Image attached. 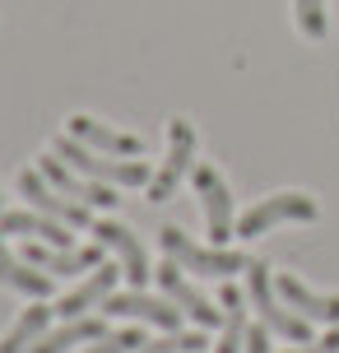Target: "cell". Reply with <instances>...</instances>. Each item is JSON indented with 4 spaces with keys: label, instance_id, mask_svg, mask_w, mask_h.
Listing matches in <instances>:
<instances>
[{
    "label": "cell",
    "instance_id": "obj_1",
    "mask_svg": "<svg viewBox=\"0 0 339 353\" xmlns=\"http://www.w3.org/2000/svg\"><path fill=\"white\" fill-rule=\"evenodd\" d=\"M247 307L260 316L269 335L288 339V344H307L311 339V321H302L284 298H279V288H274V274H269V265L251 261L247 265Z\"/></svg>",
    "mask_w": 339,
    "mask_h": 353
},
{
    "label": "cell",
    "instance_id": "obj_2",
    "mask_svg": "<svg viewBox=\"0 0 339 353\" xmlns=\"http://www.w3.org/2000/svg\"><path fill=\"white\" fill-rule=\"evenodd\" d=\"M52 154L65 159L74 172L93 176V181H107V186H149V168L140 159H112V154H98L89 144H79L74 135H61L52 140Z\"/></svg>",
    "mask_w": 339,
    "mask_h": 353
},
{
    "label": "cell",
    "instance_id": "obj_3",
    "mask_svg": "<svg viewBox=\"0 0 339 353\" xmlns=\"http://www.w3.org/2000/svg\"><path fill=\"white\" fill-rule=\"evenodd\" d=\"M158 247L167 261H177L181 270H196V274H209V279H228V274H237V270H247V256L232 247H200V242H191L181 228H167L158 232Z\"/></svg>",
    "mask_w": 339,
    "mask_h": 353
},
{
    "label": "cell",
    "instance_id": "obj_4",
    "mask_svg": "<svg viewBox=\"0 0 339 353\" xmlns=\"http://www.w3.org/2000/svg\"><path fill=\"white\" fill-rule=\"evenodd\" d=\"M321 219V205L302 191H279L265 195L256 210H247L237 219V237H260L269 228H284V223H316Z\"/></svg>",
    "mask_w": 339,
    "mask_h": 353
},
{
    "label": "cell",
    "instance_id": "obj_5",
    "mask_svg": "<svg viewBox=\"0 0 339 353\" xmlns=\"http://www.w3.org/2000/svg\"><path fill=\"white\" fill-rule=\"evenodd\" d=\"M186 172H196V125L191 121H172L167 125V159L154 176H149V200L163 205V200H172L177 186L186 181Z\"/></svg>",
    "mask_w": 339,
    "mask_h": 353
},
{
    "label": "cell",
    "instance_id": "obj_6",
    "mask_svg": "<svg viewBox=\"0 0 339 353\" xmlns=\"http://www.w3.org/2000/svg\"><path fill=\"white\" fill-rule=\"evenodd\" d=\"M191 181H196V195H200V205H205V228H209L205 237L214 247H228L232 237H237V219H232V191H228V181H223V172L209 168V163H196Z\"/></svg>",
    "mask_w": 339,
    "mask_h": 353
},
{
    "label": "cell",
    "instance_id": "obj_7",
    "mask_svg": "<svg viewBox=\"0 0 339 353\" xmlns=\"http://www.w3.org/2000/svg\"><path fill=\"white\" fill-rule=\"evenodd\" d=\"M19 195H28V205H33L37 214H52V219H61L65 228H93V210L89 205L65 200L37 168H23V172H19Z\"/></svg>",
    "mask_w": 339,
    "mask_h": 353
},
{
    "label": "cell",
    "instance_id": "obj_8",
    "mask_svg": "<svg viewBox=\"0 0 339 353\" xmlns=\"http://www.w3.org/2000/svg\"><path fill=\"white\" fill-rule=\"evenodd\" d=\"M158 288H163V298H172L181 312H186V316L196 321V325H205V330L223 325V307L205 298L196 283L181 274V265H177V261H163V265H158Z\"/></svg>",
    "mask_w": 339,
    "mask_h": 353
},
{
    "label": "cell",
    "instance_id": "obj_9",
    "mask_svg": "<svg viewBox=\"0 0 339 353\" xmlns=\"http://www.w3.org/2000/svg\"><path fill=\"white\" fill-rule=\"evenodd\" d=\"M23 261L47 270L52 279H70V274H84V270H98L103 265V242H93V247H47V242H33L28 237Z\"/></svg>",
    "mask_w": 339,
    "mask_h": 353
},
{
    "label": "cell",
    "instance_id": "obj_10",
    "mask_svg": "<svg viewBox=\"0 0 339 353\" xmlns=\"http://www.w3.org/2000/svg\"><path fill=\"white\" fill-rule=\"evenodd\" d=\"M37 172L47 176V181H52L65 200H79V205H89V210H116V200H121L107 181H79V176H74V168L65 159H56V154H47V159L37 163Z\"/></svg>",
    "mask_w": 339,
    "mask_h": 353
},
{
    "label": "cell",
    "instance_id": "obj_11",
    "mask_svg": "<svg viewBox=\"0 0 339 353\" xmlns=\"http://www.w3.org/2000/svg\"><path fill=\"white\" fill-rule=\"evenodd\" d=\"M89 232L103 247H112L121 256V274L130 279V288H144V283H149V251H144L140 232H130L125 223H116V219H98Z\"/></svg>",
    "mask_w": 339,
    "mask_h": 353
},
{
    "label": "cell",
    "instance_id": "obj_12",
    "mask_svg": "<svg viewBox=\"0 0 339 353\" xmlns=\"http://www.w3.org/2000/svg\"><path fill=\"white\" fill-rule=\"evenodd\" d=\"M107 316H125V321H149L158 330H177L181 325V307L172 298H149L144 288H130V293H112L103 302Z\"/></svg>",
    "mask_w": 339,
    "mask_h": 353
},
{
    "label": "cell",
    "instance_id": "obj_13",
    "mask_svg": "<svg viewBox=\"0 0 339 353\" xmlns=\"http://www.w3.org/2000/svg\"><path fill=\"white\" fill-rule=\"evenodd\" d=\"M274 288H279V298H284L302 321L339 325V293H316V288H307L298 274H274Z\"/></svg>",
    "mask_w": 339,
    "mask_h": 353
},
{
    "label": "cell",
    "instance_id": "obj_14",
    "mask_svg": "<svg viewBox=\"0 0 339 353\" xmlns=\"http://www.w3.org/2000/svg\"><path fill=\"white\" fill-rule=\"evenodd\" d=\"M65 135H74L79 144H89V149H98V154H112V159H140L144 154V140L140 135H125V130H112V125L93 121V117H70V130Z\"/></svg>",
    "mask_w": 339,
    "mask_h": 353
},
{
    "label": "cell",
    "instance_id": "obj_15",
    "mask_svg": "<svg viewBox=\"0 0 339 353\" xmlns=\"http://www.w3.org/2000/svg\"><path fill=\"white\" fill-rule=\"evenodd\" d=\"M0 232L5 237H33V242H47V247H74V237L65 232L61 219L52 214H37V210H5L0 214Z\"/></svg>",
    "mask_w": 339,
    "mask_h": 353
},
{
    "label": "cell",
    "instance_id": "obj_16",
    "mask_svg": "<svg viewBox=\"0 0 339 353\" xmlns=\"http://www.w3.org/2000/svg\"><path fill=\"white\" fill-rule=\"evenodd\" d=\"M116 293V265H98V270H89V279H79L65 293V298L56 302V312L70 321V316H89V307H103V302Z\"/></svg>",
    "mask_w": 339,
    "mask_h": 353
},
{
    "label": "cell",
    "instance_id": "obj_17",
    "mask_svg": "<svg viewBox=\"0 0 339 353\" xmlns=\"http://www.w3.org/2000/svg\"><path fill=\"white\" fill-rule=\"evenodd\" d=\"M0 283L14 288V293H23V298H37V302L52 293V274L37 270V265H28L23 256H14V251L5 247V232H0Z\"/></svg>",
    "mask_w": 339,
    "mask_h": 353
},
{
    "label": "cell",
    "instance_id": "obj_18",
    "mask_svg": "<svg viewBox=\"0 0 339 353\" xmlns=\"http://www.w3.org/2000/svg\"><path fill=\"white\" fill-rule=\"evenodd\" d=\"M218 307H223V325H218V344L214 353H247V293L237 288H223L218 293Z\"/></svg>",
    "mask_w": 339,
    "mask_h": 353
},
{
    "label": "cell",
    "instance_id": "obj_19",
    "mask_svg": "<svg viewBox=\"0 0 339 353\" xmlns=\"http://www.w3.org/2000/svg\"><path fill=\"white\" fill-rule=\"evenodd\" d=\"M98 335H107V325L98 316H70L65 325H56V330H47V335L37 339L28 353H70L74 344H93Z\"/></svg>",
    "mask_w": 339,
    "mask_h": 353
},
{
    "label": "cell",
    "instance_id": "obj_20",
    "mask_svg": "<svg viewBox=\"0 0 339 353\" xmlns=\"http://www.w3.org/2000/svg\"><path fill=\"white\" fill-rule=\"evenodd\" d=\"M52 312H56V307H37V298H33V307H28V312H23L14 325H10V335L0 339V353H28L37 339L47 335V321H52Z\"/></svg>",
    "mask_w": 339,
    "mask_h": 353
},
{
    "label": "cell",
    "instance_id": "obj_21",
    "mask_svg": "<svg viewBox=\"0 0 339 353\" xmlns=\"http://www.w3.org/2000/svg\"><path fill=\"white\" fill-rule=\"evenodd\" d=\"M293 19L311 42L330 37V14H325V0H293Z\"/></svg>",
    "mask_w": 339,
    "mask_h": 353
},
{
    "label": "cell",
    "instance_id": "obj_22",
    "mask_svg": "<svg viewBox=\"0 0 339 353\" xmlns=\"http://www.w3.org/2000/svg\"><path fill=\"white\" fill-rule=\"evenodd\" d=\"M205 349H209V335L200 325L191 335H167V339H154V344H140L135 353H205Z\"/></svg>",
    "mask_w": 339,
    "mask_h": 353
},
{
    "label": "cell",
    "instance_id": "obj_23",
    "mask_svg": "<svg viewBox=\"0 0 339 353\" xmlns=\"http://www.w3.org/2000/svg\"><path fill=\"white\" fill-rule=\"evenodd\" d=\"M144 344V330L140 325H125V330H116V335H98L84 353H135Z\"/></svg>",
    "mask_w": 339,
    "mask_h": 353
},
{
    "label": "cell",
    "instance_id": "obj_24",
    "mask_svg": "<svg viewBox=\"0 0 339 353\" xmlns=\"http://www.w3.org/2000/svg\"><path fill=\"white\" fill-rule=\"evenodd\" d=\"M284 353H339V325L330 330V335L307 339V344H293V349H284Z\"/></svg>",
    "mask_w": 339,
    "mask_h": 353
},
{
    "label": "cell",
    "instance_id": "obj_25",
    "mask_svg": "<svg viewBox=\"0 0 339 353\" xmlns=\"http://www.w3.org/2000/svg\"><path fill=\"white\" fill-rule=\"evenodd\" d=\"M247 353H274L269 349V330L265 325H251L247 330Z\"/></svg>",
    "mask_w": 339,
    "mask_h": 353
},
{
    "label": "cell",
    "instance_id": "obj_26",
    "mask_svg": "<svg viewBox=\"0 0 339 353\" xmlns=\"http://www.w3.org/2000/svg\"><path fill=\"white\" fill-rule=\"evenodd\" d=\"M0 214H5V210H0Z\"/></svg>",
    "mask_w": 339,
    "mask_h": 353
}]
</instances>
